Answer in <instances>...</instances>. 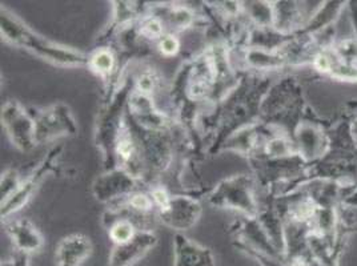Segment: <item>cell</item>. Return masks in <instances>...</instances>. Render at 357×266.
Listing matches in <instances>:
<instances>
[{
    "label": "cell",
    "instance_id": "obj_1",
    "mask_svg": "<svg viewBox=\"0 0 357 266\" xmlns=\"http://www.w3.org/2000/svg\"><path fill=\"white\" fill-rule=\"evenodd\" d=\"M1 35H4L6 39L11 40L14 45L26 47L43 59L51 60L58 64L83 65L89 63V59L82 52H77L71 48L59 47L42 39L27 26L19 22L15 16L7 14L6 10H1Z\"/></svg>",
    "mask_w": 357,
    "mask_h": 266
},
{
    "label": "cell",
    "instance_id": "obj_2",
    "mask_svg": "<svg viewBox=\"0 0 357 266\" xmlns=\"http://www.w3.org/2000/svg\"><path fill=\"white\" fill-rule=\"evenodd\" d=\"M211 203L216 207L236 209L255 216L256 205L252 196V182L247 176H235L224 180L211 196Z\"/></svg>",
    "mask_w": 357,
    "mask_h": 266
},
{
    "label": "cell",
    "instance_id": "obj_3",
    "mask_svg": "<svg viewBox=\"0 0 357 266\" xmlns=\"http://www.w3.org/2000/svg\"><path fill=\"white\" fill-rule=\"evenodd\" d=\"M1 121L13 143L20 150H29L36 144L35 120H32L16 102L4 105L1 111Z\"/></svg>",
    "mask_w": 357,
    "mask_h": 266
},
{
    "label": "cell",
    "instance_id": "obj_4",
    "mask_svg": "<svg viewBox=\"0 0 357 266\" xmlns=\"http://www.w3.org/2000/svg\"><path fill=\"white\" fill-rule=\"evenodd\" d=\"M158 244V237L151 230L139 229L130 241L115 245L108 258V266H132L139 263Z\"/></svg>",
    "mask_w": 357,
    "mask_h": 266
},
{
    "label": "cell",
    "instance_id": "obj_5",
    "mask_svg": "<svg viewBox=\"0 0 357 266\" xmlns=\"http://www.w3.org/2000/svg\"><path fill=\"white\" fill-rule=\"evenodd\" d=\"M76 132L74 118L66 105H55L35 120V143Z\"/></svg>",
    "mask_w": 357,
    "mask_h": 266
},
{
    "label": "cell",
    "instance_id": "obj_6",
    "mask_svg": "<svg viewBox=\"0 0 357 266\" xmlns=\"http://www.w3.org/2000/svg\"><path fill=\"white\" fill-rule=\"evenodd\" d=\"M162 221L172 229L187 230L199 220L202 214L200 204L188 197H172L169 207L159 213Z\"/></svg>",
    "mask_w": 357,
    "mask_h": 266
},
{
    "label": "cell",
    "instance_id": "obj_7",
    "mask_svg": "<svg viewBox=\"0 0 357 266\" xmlns=\"http://www.w3.org/2000/svg\"><path fill=\"white\" fill-rule=\"evenodd\" d=\"M174 254V266H215L211 249L180 233L175 236Z\"/></svg>",
    "mask_w": 357,
    "mask_h": 266
},
{
    "label": "cell",
    "instance_id": "obj_8",
    "mask_svg": "<svg viewBox=\"0 0 357 266\" xmlns=\"http://www.w3.org/2000/svg\"><path fill=\"white\" fill-rule=\"evenodd\" d=\"M92 253L89 238L82 235H73L60 241L56 251L58 266H80Z\"/></svg>",
    "mask_w": 357,
    "mask_h": 266
},
{
    "label": "cell",
    "instance_id": "obj_9",
    "mask_svg": "<svg viewBox=\"0 0 357 266\" xmlns=\"http://www.w3.org/2000/svg\"><path fill=\"white\" fill-rule=\"evenodd\" d=\"M7 233L11 237L16 251L29 254L40 251L43 247V238L38 229L29 220L20 219L7 225Z\"/></svg>",
    "mask_w": 357,
    "mask_h": 266
},
{
    "label": "cell",
    "instance_id": "obj_10",
    "mask_svg": "<svg viewBox=\"0 0 357 266\" xmlns=\"http://www.w3.org/2000/svg\"><path fill=\"white\" fill-rule=\"evenodd\" d=\"M50 159H47L45 163L42 164L36 173H33L30 178H27L23 184H20V187L8 200H6L4 203H1V217H8L10 214L17 212L20 208L23 207L29 200H30L33 189H36V187L40 184L42 178H45L48 168H50Z\"/></svg>",
    "mask_w": 357,
    "mask_h": 266
},
{
    "label": "cell",
    "instance_id": "obj_11",
    "mask_svg": "<svg viewBox=\"0 0 357 266\" xmlns=\"http://www.w3.org/2000/svg\"><path fill=\"white\" fill-rule=\"evenodd\" d=\"M134 188V178L131 175L118 171L111 172L103 178H99L95 185V193L99 200L116 198L124 193L131 192Z\"/></svg>",
    "mask_w": 357,
    "mask_h": 266
},
{
    "label": "cell",
    "instance_id": "obj_12",
    "mask_svg": "<svg viewBox=\"0 0 357 266\" xmlns=\"http://www.w3.org/2000/svg\"><path fill=\"white\" fill-rule=\"evenodd\" d=\"M89 65L93 72L100 76L111 74L115 67V56L109 49H98L89 59Z\"/></svg>",
    "mask_w": 357,
    "mask_h": 266
},
{
    "label": "cell",
    "instance_id": "obj_13",
    "mask_svg": "<svg viewBox=\"0 0 357 266\" xmlns=\"http://www.w3.org/2000/svg\"><path fill=\"white\" fill-rule=\"evenodd\" d=\"M137 230L139 229H136L134 222L131 220L121 219L111 225L108 235L115 245H120L130 241L137 233Z\"/></svg>",
    "mask_w": 357,
    "mask_h": 266
},
{
    "label": "cell",
    "instance_id": "obj_14",
    "mask_svg": "<svg viewBox=\"0 0 357 266\" xmlns=\"http://www.w3.org/2000/svg\"><path fill=\"white\" fill-rule=\"evenodd\" d=\"M127 207L130 208L132 212H137V213H149L153 208V200L149 194L146 193H132L128 196L127 200Z\"/></svg>",
    "mask_w": 357,
    "mask_h": 266
},
{
    "label": "cell",
    "instance_id": "obj_15",
    "mask_svg": "<svg viewBox=\"0 0 357 266\" xmlns=\"http://www.w3.org/2000/svg\"><path fill=\"white\" fill-rule=\"evenodd\" d=\"M20 187V182L17 181V175L15 172H8L1 178V203L8 200Z\"/></svg>",
    "mask_w": 357,
    "mask_h": 266
},
{
    "label": "cell",
    "instance_id": "obj_16",
    "mask_svg": "<svg viewBox=\"0 0 357 266\" xmlns=\"http://www.w3.org/2000/svg\"><path fill=\"white\" fill-rule=\"evenodd\" d=\"M140 33L149 39H162L163 36V24L159 19L156 17H149L147 20H144V23L142 24Z\"/></svg>",
    "mask_w": 357,
    "mask_h": 266
},
{
    "label": "cell",
    "instance_id": "obj_17",
    "mask_svg": "<svg viewBox=\"0 0 357 266\" xmlns=\"http://www.w3.org/2000/svg\"><path fill=\"white\" fill-rule=\"evenodd\" d=\"M178 48H180V42L174 35L163 36L159 42V51L163 54L164 56H175L178 52Z\"/></svg>",
    "mask_w": 357,
    "mask_h": 266
},
{
    "label": "cell",
    "instance_id": "obj_18",
    "mask_svg": "<svg viewBox=\"0 0 357 266\" xmlns=\"http://www.w3.org/2000/svg\"><path fill=\"white\" fill-rule=\"evenodd\" d=\"M151 197L153 200L155 207L159 209V213L164 212L167 208L169 207L172 197L168 194V192L164 188H155L151 191Z\"/></svg>",
    "mask_w": 357,
    "mask_h": 266
},
{
    "label": "cell",
    "instance_id": "obj_19",
    "mask_svg": "<svg viewBox=\"0 0 357 266\" xmlns=\"http://www.w3.org/2000/svg\"><path fill=\"white\" fill-rule=\"evenodd\" d=\"M10 266H30V264H29V254L16 251L15 256L10 261Z\"/></svg>",
    "mask_w": 357,
    "mask_h": 266
}]
</instances>
